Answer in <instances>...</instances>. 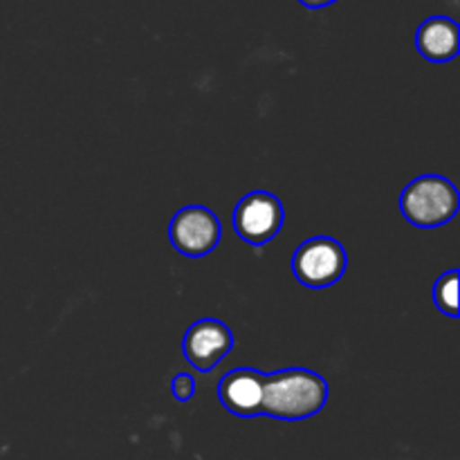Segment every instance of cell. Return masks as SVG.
<instances>
[{"label":"cell","instance_id":"6da1fadb","mask_svg":"<svg viewBox=\"0 0 460 460\" xmlns=\"http://www.w3.org/2000/svg\"><path fill=\"white\" fill-rule=\"evenodd\" d=\"M328 382L310 368L295 367L265 376L263 413L277 420H305L326 407Z\"/></svg>","mask_w":460,"mask_h":460},{"label":"cell","instance_id":"7a4b0ae2","mask_svg":"<svg viewBox=\"0 0 460 460\" xmlns=\"http://www.w3.org/2000/svg\"><path fill=\"white\" fill-rule=\"evenodd\" d=\"M458 207V189L436 173L418 175L400 193V211L418 229L443 227L456 218Z\"/></svg>","mask_w":460,"mask_h":460},{"label":"cell","instance_id":"3957f363","mask_svg":"<svg viewBox=\"0 0 460 460\" xmlns=\"http://www.w3.org/2000/svg\"><path fill=\"white\" fill-rule=\"evenodd\" d=\"M349 265L344 245L331 236H313L292 254V274L310 290H326L341 281Z\"/></svg>","mask_w":460,"mask_h":460},{"label":"cell","instance_id":"277c9868","mask_svg":"<svg viewBox=\"0 0 460 460\" xmlns=\"http://www.w3.org/2000/svg\"><path fill=\"white\" fill-rule=\"evenodd\" d=\"M232 223L238 238L250 243L252 247H263L281 232L286 223V207L274 193L256 189L243 196L234 207Z\"/></svg>","mask_w":460,"mask_h":460},{"label":"cell","instance_id":"5b68a950","mask_svg":"<svg viewBox=\"0 0 460 460\" xmlns=\"http://www.w3.org/2000/svg\"><path fill=\"white\" fill-rule=\"evenodd\" d=\"M223 225L205 205H187L169 223V241L175 252L189 259H200L218 247Z\"/></svg>","mask_w":460,"mask_h":460},{"label":"cell","instance_id":"8992f818","mask_svg":"<svg viewBox=\"0 0 460 460\" xmlns=\"http://www.w3.org/2000/svg\"><path fill=\"white\" fill-rule=\"evenodd\" d=\"M234 332L220 319L205 317L187 328L182 340L184 359L198 373H211L234 349Z\"/></svg>","mask_w":460,"mask_h":460},{"label":"cell","instance_id":"52a82bcc","mask_svg":"<svg viewBox=\"0 0 460 460\" xmlns=\"http://www.w3.org/2000/svg\"><path fill=\"white\" fill-rule=\"evenodd\" d=\"M265 373L250 367L232 368L218 382V400L229 413L238 418H254L263 413Z\"/></svg>","mask_w":460,"mask_h":460},{"label":"cell","instance_id":"ba28073f","mask_svg":"<svg viewBox=\"0 0 460 460\" xmlns=\"http://www.w3.org/2000/svg\"><path fill=\"white\" fill-rule=\"evenodd\" d=\"M416 48L422 58L431 63H447L458 57L460 30L449 16H431L418 27Z\"/></svg>","mask_w":460,"mask_h":460},{"label":"cell","instance_id":"9c48e42d","mask_svg":"<svg viewBox=\"0 0 460 460\" xmlns=\"http://www.w3.org/2000/svg\"><path fill=\"white\" fill-rule=\"evenodd\" d=\"M434 304L447 317L456 319L460 314L458 305V272L456 270H449L443 277L436 279L434 283Z\"/></svg>","mask_w":460,"mask_h":460},{"label":"cell","instance_id":"30bf717a","mask_svg":"<svg viewBox=\"0 0 460 460\" xmlns=\"http://www.w3.org/2000/svg\"><path fill=\"white\" fill-rule=\"evenodd\" d=\"M171 391H173L175 400H180V402H189L198 391L196 377L189 376V373H178V376L171 380Z\"/></svg>","mask_w":460,"mask_h":460},{"label":"cell","instance_id":"8fae6325","mask_svg":"<svg viewBox=\"0 0 460 460\" xmlns=\"http://www.w3.org/2000/svg\"><path fill=\"white\" fill-rule=\"evenodd\" d=\"M299 3L308 9H323L328 7V4L337 3V0H299Z\"/></svg>","mask_w":460,"mask_h":460}]
</instances>
